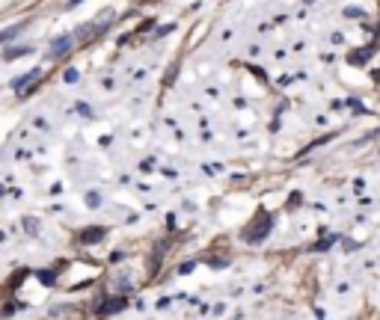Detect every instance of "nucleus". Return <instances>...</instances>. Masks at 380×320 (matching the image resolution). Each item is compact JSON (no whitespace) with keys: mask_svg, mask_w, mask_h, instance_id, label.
<instances>
[{"mask_svg":"<svg viewBox=\"0 0 380 320\" xmlns=\"http://www.w3.org/2000/svg\"><path fill=\"white\" fill-rule=\"evenodd\" d=\"M122 308H125V299H122V296H107V299H101V302H98L95 314L107 317V314H116V311H122Z\"/></svg>","mask_w":380,"mask_h":320,"instance_id":"2","label":"nucleus"},{"mask_svg":"<svg viewBox=\"0 0 380 320\" xmlns=\"http://www.w3.org/2000/svg\"><path fill=\"white\" fill-rule=\"evenodd\" d=\"M18 308H24V305H21V302H6V308H3V317H12Z\"/></svg>","mask_w":380,"mask_h":320,"instance_id":"15","label":"nucleus"},{"mask_svg":"<svg viewBox=\"0 0 380 320\" xmlns=\"http://www.w3.org/2000/svg\"><path fill=\"white\" fill-rule=\"evenodd\" d=\"M270 228H273L270 214H267V211H258V214H255V220L244 228V240H247V243H261V240L270 234Z\"/></svg>","mask_w":380,"mask_h":320,"instance_id":"1","label":"nucleus"},{"mask_svg":"<svg viewBox=\"0 0 380 320\" xmlns=\"http://www.w3.org/2000/svg\"><path fill=\"white\" fill-rule=\"evenodd\" d=\"M77 3H80V0H68V6H77Z\"/></svg>","mask_w":380,"mask_h":320,"instance_id":"20","label":"nucleus"},{"mask_svg":"<svg viewBox=\"0 0 380 320\" xmlns=\"http://www.w3.org/2000/svg\"><path fill=\"white\" fill-rule=\"evenodd\" d=\"M336 240H339V237H327V240H321V243H315V246H312V252H324V249H330Z\"/></svg>","mask_w":380,"mask_h":320,"instance_id":"13","label":"nucleus"},{"mask_svg":"<svg viewBox=\"0 0 380 320\" xmlns=\"http://www.w3.org/2000/svg\"><path fill=\"white\" fill-rule=\"evenodd\" d=\"M107 27H110V15H104L98 24H86V27H83V33H80V39H83V42H89L92 36H101Z\"/></svg>","mask_w":380,"mask_h":320,"instance_id":"5","label":"nucleus"},{"mask_svg":"<svg viewBox=\"0 0 380 320\" xmlns=\"http://www.w3.org/2000/svg\"><path fill=\"white\" fill-rule=\"evenodd\" d=\"M104 234H107V228H95V225H89V228H80L77 231V243H83V246H92V243H98V240H104Z\"/></svg>","mask_w":380,"mask_h":320,"instance_id":"3","label":"nucleus"},{"mask_svg":"<svg viewBox=\"0 0 380 320\" xmlns=\"http://www.w3.org/2000/svg\"><path fill=\"white\" fill-rule=\"evenodd\" d=\"M348 107H353V110H359V113H365V107L356 101V98H348Z\"/></svg>","mask_w":380,"mask_h":320,"instance_id":"17","label":"nucleus"},{"mask_svg":"<svg viewBox=\"0 0 380 320\" xmlns=\"http://www.w3.org/2000/svg\"><path fill=\"white\" fill-rule=\"evenodd\" d=\"M21 54H33V48H6V60H18Z\"/></svg>","mask_w":380,"mask_h":320,"instance_id":"10","label":"nucleus"},{"mask_svg":"<svg viewBox=\"0 0 380 320\" xmlns=\"http://www.w3.org/2000/svg\"><path fill=\"white\" fill-rule=\"evenodd\" d=\"M371 54H374V45H365V48H359V51H353V54H348V63L350 65H362L371 60Z\"/></svg>","mask_w":380,"mask_h":320,"instance_id":"6","label":"nucleus"},{"mask_svg":"<svg viewBox=\"0 0 380 320\" xmlns=\"http://www.w3.org/2000/svg\"><path fill=\"white\" fill-rule=\"evenodd\" d=\"M39 279H42L45 285H54V282H57V270H42V273H39Z\"/></svg>","mask_w":380,"mask_h":320,"instance_id":"11","label":"nucleus"},{"mask_svg":"<svg viewBox=\"0 0 380 320\" xmlns=\"http://www.w3.org/2000/svg\"><path fill=\"white\" fill-rule=\"evenodd\" d=\"M172 30H175V24H163V27H160L155 36H163V33H172Z\"/></svg>","mask_w":380,"mask_h":320,"instance_id":"19","label":"nucleus"},{"mask_svg":"<svg viewBox=\"0 0 380 320\" xmlns=\"http://www.w3.org/2000/svg\"><path fill=\"white\" fill-rule=\"evenodd\" d=\"M24 231H27V234H39V220H36V217H24Z\"/></svg>","mask_w":380,"mask_h":320,"instance_id":"9","label":"nucleus"},{"mask_svg":"<svg viewBox=\"0 0 380 320\" xmlns=\"http://www.w3.org/2000/svg\"><path fill=\"white\" fill-rule=\"evenodd\" d=\"M21 30H24V24H15V27H9V30L0 36V39H3V45H9V42H12V39H15V36H18Z\"/></svg>","mask_w":380,"mask_h":320,"instance_id":"8","label":"nucleus"},{"mask_svg":"<svg viewBox=\"0 0 380 320\" xmlns=\"http://www.w3.org/2000/svg\"><path fill=\"white\" fill-rule=\"evenodd\" d=\"M86 205H89V208H101V193L89 190L86 193Z\"/></svg>","mask_w":380,"mask_h":320,"instance_id":"12","label":"nucleus"},{"mask_svg":"<svg viewBox=\"0 0 380 320\" xmlns=\"http://www.w3.org/2000/svg\"><path fill=\"white\" fill-rule=\"evenodd\" d=\"M306 3H315V0H306Z\"/></svg>","mask_w":380,"mask_h":320,"instance_id":"22","label":"nucleus"},{"mask_svg":"<svg viewBox=\"0 0 380 320\" xmlns=\"http://www.w3.org/2000/svg\"><path fill=\"white\" fill-rule=\"evenodd\" d=\"M63 80H65V83H77V80H80V74H77V68H65Z\"/></svg>","mask_w":380,"mask_h":320,"instance_id":"14","label":"nucleus"},{"mask_svg":"<svg viewBox=\"0 0 380 320\" xmlns=\"http://www.w3.org/2000/svg\"><path fill=\"white\" fill-rule=\"evenodd\" d=\"M68 48H71V36H57L51 42V57H63Z\"/></svg>","mask_w":380,"mask_h":320,"instance_id":"7","label":"nucleus"},{"mask_svg":"<svg viewBox=\"0 0 380 320\" xmlns=\"http://www.w3.org/2000/svg\"><path fill=\"white\" fill-rule=\"evenodd\" d=\"M374 77H377V80H380V68H377V71H374Z\"/></svg>","mask_w":380,"mask_h":320,"instance_id":"21","label":"nucleus"},{"mask_svg":"<svg viewBox=\"0 0 380 320\" xmlns=\"http://www.w3.org/2000/svg\"><path fill=\"white\" fill-rule=\"evenodd\" d=\"M39 74H42V68H33V71H27V74H21V77H15V80H12V89H15L18 95H24V92L30 89L33 83L39 80Z\"/></svg>","mask_w":380,"mask_h":320,"instance_id":"4","label":"nucleus"},{"mask_svg":"<svg viewBox=\"0 0 380 320\" xmlns=\"http://www.w3.org/2000/svg\"><path fill=\"white\" fill-rule=\"evenodd\" d=\"M193 267H196V264H193V261H187V264H181V267H178V273H181V276H184V273H190V270H193Z\"/></svg>","mask_w":380,"mask_h":320,"instance_id":"18","label":"nucleus"},{"mask_svg":"<svg viewBox=\"0 0 380 320\" xmlns=\"http://www.w3.org/2000/svg\"><path fill=\"white\" fill-rule=\"evenodd\" d=\"M345 15H348V18H362L365 12H362V9H353V6H348V9H345Z\"/></svg>","mask_w":380,"mask_h":320,"instance_id":"16","label":"nucleus"}]
</instances>
